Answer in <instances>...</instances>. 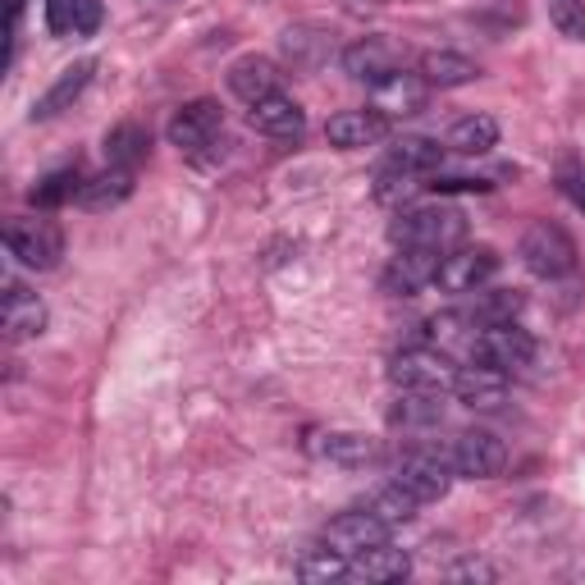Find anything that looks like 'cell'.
I'll return each instance as SVG.
<instances>
[{"mask_svg": "<svg viewBox=\"0 0 585 585\" xmlns=\"http://www.w3.org/2000/svg\"><path fill=\"white\" fill-rule=\"evenodd\" d=\"M440 261H444V251H435V247H402L385 266V274H379V289L389 297H417L421 289L435 284Z\"/></svg>", "mask_w": 585, "mask_h": 585, "instance_id": "obj_9", "label": "cell"}, {"mask_svg": "<svg viewBox=\"0 0 585 585\" xmlns=\"http://www.w3.org/2000/svg\"><path fill=\"white\" fill-rule=\"evenodd\" d=\"M444 161V147L440 142H430V138H402L389 147V156L385 165H398V169H412V174H430Z\"/></svg>", "mask_w": 585, "mask_h": 585, "instance_id": "obj_28", "label": "cell"}, {"mask_svg": "<svg viewBox=\"0 0 585 585\" xmlns=\"http://www.w3.org/2000/svg\"><path fill=\"white\" fill-rule=\"evenodd\" d=\"M101 19H106V10H101V0H73V33L96 37Z\"/></svg>", "mask_w": 585, "mask_h": 585, "instance_id": "obj_37", "label": "cell"}, {"mask_svg": "<svg viewBox=\"0 0 585 585\" xmlns=\"http://www.w3.org/2000/svg\"><path fill=\"white\" fill-rule=\"evenodd\" d=\"M467 352H471L476 366H494V371H503V375H530V366H540L536 339H530L526 329H517L513 320L480 329Z\"/></svg>", "mask_w": 585, "mask_h": 585, "instance_id": "obj_3", "label": "cell"}, {"mask_svg": "<svg viewBox=\"0 0 585 585\" xmlns=\"http://www.w3.org/2000/svg\"><path fill=\"white\" fill-rule=\"evenodd\" d=\"M522 312V293L517 289H494V293H480L476 297V307H471V320L480 329H490V325H507Z\"/></svg>", "mask_w": 585, "mask_h": 585, "instance_id": "obj_31", "label": "cell"}, {"mask_svg": "<svg viewBox=\"0 0 585 585\" xmlns=\"http://www.w3.org/2000/svg\"><path fill=\"white\" fill-rule=\"evenodd\" d=\"M42 329H46V302L28 289L10 284V293H5V339L23 343V339H37Z\"/></svg>", "mask_w": 585, "mask_h": 585, "instance_id": "obj_19", "label": "cell"}, {"mask_svg": "<svg viewBox=\"0 0 585 585\" xmlns=\"http://www.w3.org/2000/svg\"><path fill=\"white\" fill-rule=\"evenodd\" d=\"M325 463H339V467H366L379 457L371 435H358V430H329V435H316L312 444Z\"/></svg>", "mask_w": 585, "mask_h": 585, "instance_id": "obj_23", "label": "cell"}, {"mask_svg": "<svg viewBox=\"0 0 585 585\" xmlns=\"http://www.w3.org/2000/svg\"><path fill=\"white\" fill-rule=\"evenodd\" d=\"M297 576L302 581H339V576H348V553H339V549H307L297 558Z\"/></svg>", "mask_w": 585, "mask_h": 585, "instance_id": "obj_32", "label": "cell"}, {"mask_svg": "<svg viewBox=\"0 0 585 585\" xmlns=\"http://www.w3.org/2000/svg\"><path fill=\"white\" fill-rule=\"evenodd\" d=\"M220 129H224L220 106L201 96V101H188V106L174 110V119H169V142L179 147L184 156H192L197 165H211V161L224 156V138H220Z\"/></svg>", "mask_w": 585, "mask_h": 585, "instance_id": "obj_2", "label": "cell"}, {"mask_svg": "<svg viewBox=\"0 0 585 585\" xmlns=\"http://www.w3.org/2000/svg\"><path fill=\"white\" fill-rule=\"evenodd\" d=\"M522 266L536 274V279H563L576 270V243L563 224H549V220H536L522 234Z\"/></svg>", "mask_w": 585, "mask_h": 585, "instance_id": "obj_4", "label": "cell"}, {"mask_svg": "<svg viewBox=\"0 0 585 585\" xmlns=\"http://www.w3.org/2000/svg\"><path fill=\"white\" fill-rule=\"evenodd\" d=\"M453 394L463 407H471V412H499L507 402V375L494 366H467V371H457Z\"/></svg>", "mask_w": 585, "mask_h": 585, "instance_id": "obj_13", "label": "cell"}, {"mask_svg": "<svg viewBox=\"0 0 585 585\" xmlns=\"http://www.w3.org/2000/svg\"><path fill=\"white\" fill-rule=\"evenodd\" d=\"M279 46H284V60L293 69H320L329 56H335V42H329V33H320V28H289Z\"/></svg>", "mask_w": 585, "mask_h": 585, "instance_id": "obj_25", "label": "cell"}, {"mask_svg": "<svg viewBox=\"0 0 585 585\" xmlns=\"http://www.w3.org/2000/svg\"><path fill=\"white\" fill-rule=\"evenodd\" d=\"M389 379L398 389H417V394H453L457 366L435 348H402L389 358Z\"/></svg>", "mask_w": 585, "mask_h": 585, "instance_id": "obj_5", "label": "cell"}, {"mask_svg": "<svg viewBox=\"0 0 585 585\" xmlns=\"http://www.w3.org/2000/svg\"><path fill=\"white\" fill-rule=\"evenodd\" d=\"M147 147H151V133L142 129V124H115V129L106 133V161L110 165H124V169H138L147 161Z\"/></svg>", "mask_w": 585, "mask_h": 585, "instance_id": "obj_26", "label": "cell"}, {"mask_svg": "<svg viewBox=\"0 0 585 585\" xmlns=\"http://www.w3.org/2000/svg\"><path fill=\"white\" fill-rule=\"evenodd\" d=\"M444 394H417V389H402V398L394 402L389 421L394 425H435L444 421Z\"/></svg>", "mask_w": 585, "mask_h": 585, "instance_id": "obj_30", "label": "cell"}, {"mask_svg": "<svg viewBox=\"0 0 585 585\" xmlns=\"http://www.w3.org/2000/svg\"><path fill=\"white\" fill-rule=\"evenodd\" d=\"M494 274H499L494 247H453V251H444L435 284L444 293H480Z\"/></svg>", "mask_w": 585, "mask_h": 585, "instance_id": "obj_8", "label": "cell"}, {"mask_svg": "<svg viewBox=\"0 0 585 585\" xmlns=\"http://www.w3.org/2000/svg\"><path fill=\"white\" fill-rule=\"evenodd\" d=\"M389 238L398 247H435V251H453L467 238V215L457 207H402L389 220Z\"/></svg>", "mask_w": 585, "mask_h": 585, "instance_id": "obj_1", "label": "cell"}, {"mask_svg": "<svg viewBox=\"0 0 585 585\" xmlns=\"http://www.w3.org/2000/svg\"><path fill=\"white\" fill-rule=\"evenodd\" d=\"M92 73H96V60H73L69 69H60V79L50 83L42 96H37V106H33V119H50V115H60L69 110L73 101H79L92 83Z\"/></svg>", "mask_w": 585, "mask_h": 585, "instance_id": "obj_18", "label": "cell"}, {"mask_svg": "<svg viewBox=\"0 0 585 585\" xmlns=\"http://www.w3.org/2000/svg\"><path fill=\"white\" fill-rule=\"evenodd\" d=\"M385 133H389V119L379 115L375 106H371V110H339L335 119L325 124V138L335 142L339 151H362V147H375Z\"/></svg>", "mask_w": 585, "mask_h": 585, "instance_id": "obj_14", "label": "cell"}, {"mask_svg": "<svg viewBox=\"0 0 585 585\" xmlns=\"http://www.w3.org/2000/svg\"><path fill=\"white\" fill-rule=\"evenodd\" d=\"M247 124L257 133H266V138H279V142H293V138H302V129H307V115H302V106L293 96H266V101H257V106L247 110Z\"/></svg>", "mask_w": 585, "mask_h": 585, "instance_id": "obj_15", "label": "cell"}, {"mask_svg": "<svg viewBox=\"0 0 585 585\" xmlns=\"http://www.w3.org/2000/svg\"><path fill=\"white\" fill-rule=\"evenodd\" d=\"M129 197H133V169L110 165L106 174H96V179L83 184L79 207H83V211H115V207H124Z\"/></svg>", "mask_w": 585, "mask_h": 585, "instance_id": "obj_22", "label": "cell"}, {"mask_svg": "<svg viewBox=\"0 0 585 585\" xmlns=\"http://www.w3.org/2000/svg\"><path fill=\"white\" fill-rule=\"evenodd\" d=\"M448 463L457 476H467V480H490L503 471L507 463V448L490 435V430H463V435L453 440L448 448Z\"/></svg>", "mask_w": 585, "mask_h": 585, "instance_id": "obj_10", "label": "cell"}, {"mask_svg": "<svg viewBox=\"0 0 585 585\" xmlns=\"http://www.w3.org/2000/svg\"><path fill=\"white\" fill-rule=\"evenodd\" d=\"M549 19L568 42H585V0H549Z\"/></svg>", "mask_w": 585, "mask_h": 585, "instance_id": "obj_34", "label": "cell"}, {"mask_svg": "<svg viewBox=\"0 0 585 585\" xmlns=\"http://www.w3.org/2000/svg\"><path fill=\"white\" fill-rule=\"evenodd\" d=\"M343 73L352 83H366V87H379L385 79H394V73H402V46H394L389 37H362V42H352L343 50Z\"/></svg>", "mask_w": 585, "mask_h": 585, "instance_id": "obj_7", "label": "cell"}, {"mask_svg": "<svg viewBox=\"0 0 585 585\" xmlns=\"http://www.w3.org/2000/svg\"><path fill=\"white\" fill-rule=\"evenodd\" d=\"M417 73L430 83V87H467L480 79V65L457 56V50H425L417 60Z\"/></svg>", "mask_w": 585, "mask_h": 585, "instance_id": "obj_21", "label": "cell"}, {"mask_svg": "<svg viewBox=\"0 0 585 585\" xmlns=\"http://www.w3.org/2000/svg\"><path fill=\"white\" fill-rule=\"evenodd\" d=\"M46 28L65 37L73 28V0H46Z\"/></svg>", "mask_w": 585, "mask_h": 585, "instance_id": "obj_38", "label": "cell"}, {"mask_svg": "<svg viewBox=\"0 0 585 585\" xmlns=\"http://www.w3.org/2000/svg\"><path fill=\"white\" fill-rule=\"evenodd\" d=\"M407 572H412V558H407L402 549H389V540L348 558V576L352 581H402Z\"/></svg>", "mask_w": 585, "mask_h": 585, "instance_id": "obj_20", "label": "cell"}, {"mask_svg": "<svg viewBox=\"0 0 585 585\" xmlns=\"http://www.w3.org/2000/svg\"><path fill=\"white\" fill-rule=\"evenodd\" d=\"M425 188H435L440 197H453V192H490L494 184L490 179H467V174H435Z\"/></svg>", "mask_w": 585, "mask_h": 585, "instance_id": "obj_36", "label": "cell"}, {"mask_svg": "<svg viewBox=\"0 0 585 585\" xmlns=\"http://www.w3.org/2000/svg\"><path fill=\"white\" fill-rule=\"evenodd\" d=\"M425 92L430 83L421 79V73H394V79H385L375 87V110L385 115V119H407V115H417L425 110Z\"/></svg>", "mask_w": 585, "mask_h": 585, "instance_id": "obj_16", "label": "cell"}, {"mask_svg": "<svg viewBox=\"0 0 585 585\" xmlns=\"http://www.w3.org/2000/svg\"><path fill=\"white\" fill-rule=\"evenodd\" d=\"M389 540V522L375 513V507H358V513H343L325 526V545L339 549V553H362L371 545H385Z\"/></svg>", "mask_w": 585, "mask_h": 585, "instance_id": "obj_12", "label": "cell"}, {"mask_svg": "<svg viewBox=\"0 0 585 585\" xmlns=\"http://www.w3.org/2000/svg\"><path fill=\"white\" fill-rule=\"evenodd\" d=\"M5 247H10V257H19L28 270H56L65 257V234H60L56 220L28 215V220H10Z\"/></svg>", "mask_w": 585, "mask_h": 585, "instance_id": "obj_6", "label": "cell"}, {"mask_svg": "<svg viewBox=\"0 0 585 585\" xmlns=\"http://www.w3.org/2000/svg\"><path fill=\"white\" fill-rule=\"evenodd\" d=\"M371 507H375V513H379V517H385L389 526H398V522H412V517H417V507H421V499H417L412 490H402V485H398V480H394V485H389V490H379V494L371 499Z\"/></svg>", "mask_w": 585, "mask_h": 585, "instance_id": "obj_33", "label": "cell"}, {"mask_svg": "<svg viewBox=\"0 0 585 585\" xmlns=\"http://www.w3.org/2000/svg\"><path fill=\"white\" fill-rule=\"evenodd\" d=\"M394 480L402 490H412L421 503H440L453 490V463H444L440 453H407Z\"/></svg>", "mask_w": 585, "mask_h": 585, "instance_id": "obj_11", "label": "cell"}, {"mask_svg": "<svg viewBox=\"0 0 585 585\" xmlns=\"http://www.w3.org/2000/svg\"><path fill=\"white\" fill-rule=\"evenodd\" d=\"M448 581H494V568L480 563V558H463V563L448 568Z\"/></svg>", "mask_w": 585, "mask_h": 585, "instance_id": "obj_39", "label": "cell"}, {"mask_svg": "<svg viewBox=\"0 0 585 585\" xmlns=\"http://www.w3.org/2000/svg\"><path fill=\"white\" fill-rule=\"evenodd\" d=\"M83 184H87V179H83L79 169H56V174H46V179H42L28 197H33V207L56 211V207H65V201H79Z\"/></svg>", "mask_w": 585, "mask_h": 585, "instance_id": "obj_29", "label": "cell"}, {"mask_svg": "<svg viewBox=\"0 0 585 585\" xmlns=\"http://www.w3.org/2000/svg\"><path fill=\"white\" fill-rule=\"evenodd\" d=\"M558 192H563L576 211H585V165L572 156V151L558 156Z\"/></svg>", "mask_w": 585, "mask_h": 585, "instance_id": "obj_35", "label": "cell"}, {"mask_svg": "<svg viewBox=\"0 0 585 585\" xmlns=\"http://www.w3.org/2000/svg\"><path fill=\"white\" fill-rule=\"evenodd\" d=\"M229 92H234L238 101H247V106H257V101L274 96L279 92V69L274 60L266 56H243L229 65Z\"/></svg>", "mask_w": 585, "mask_h": 585, "instance_id": "obj_17", "label": "cell"}, {"mask_svg": "<svg viewBox=\"0 0 585 585\" xmlns=\"http://www.w3.org/2000/svg\"><path fill=\"white\" fill-rule=\"evenodd\" d=\"M448 151H457V156H485V151L499 147V124L490 115H463L448 129Z\"/></svg>", "mask_w": 585, "mask_h": 585, "instance_id": "obj_24", "label": "cell"}, {"mask_svg": "<svg viewBox=\"0 0 585 585\" xmlns=\"http://www.w3.org/2000/svg\"><path fill=\"white\" fill-rule=\"evenodd\" d=\"M421 188H425L421 174H412V169H398V165H379L375 169V201L379 207H398V211L412 207Z\"/></svg>", "mask_w": 585, "mask_h": 585, "instance_id": "obj_27", "label": "cell"}]
</instances>
